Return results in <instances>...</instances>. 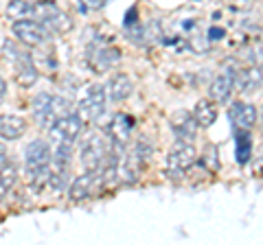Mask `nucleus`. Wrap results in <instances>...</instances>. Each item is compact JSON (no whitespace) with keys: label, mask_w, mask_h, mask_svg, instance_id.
Wrapping results in <instances>:
<instances>
[{"label":"nucleus","mask_w":263,"mask_h":245,"mask_svg":"<svg viewBox=\"0 0 263 245\" xmlns=\"http://www.w3.org/2000/svg\"><path fill=\"white\" fill-rule=\"evenodd\" d=\"M110 153H112V142H108V138L101 132L88 134V138H84L79 149L81 165H84L86 171H101V167L108 162Z\"/></svg>","instance_id":"1"},{"label":"nucleus","mask_w":263,"mask_h":245,"mask_svg":"<svg viewBox=\"0 0 263 245\" xmlns=\"http://www.w3.org/2000/svg\"><path fill=\"white\" fill-rule=\"evenodd\" d=\"M3 53H5V57H7V59H11V62H13L15 57H18L22 51H20V48L15 46L13 42H9V39H7V42L3 44Z\"/></svg>","instance_id":"23"},{"label":"nucleus","mask_w":263,"mask_h":245,"mask_svg":"<svg viewBox=\"0 0 263 245\" xmlns=\"http://www.w3.org/2000/svg\"><path fill=\"white\" fill-rule=\"evenodd\" d=\"M7 160H9V158H7V151H5V147L3 145H0V167H3L5 165V162Z\"/></svg>","instance_id":"26"},{"label":"nucleus","mask_w":263,"mask_h":245,"mask_svg":"<svg viewBox=\"0 0 263 245\" xmlns=\"http://www.w3.org/2000/svg\"><path fill=\"white\" fill-rule=\"evenodd\" d=\"M193 116H195V120H197V125L211 127L213 122L217 120V108H215V103H213L211 99H200V101L195 103Z\"/></svg>","instance_id":"20"},{"label":"nucleus","mask_w":263,"mask_h":245,"mask_svg":"<svg viewBox=\"0 0 263 245\" xmlns=\"http://www.w3.org/2000/svg\"><path fill=\"white\" fill-rule=\"evenodd\" d=\"M101 189V175L99 171H86L79 177H75L68 186V195L72 201H86Z\"/></svg>","instance_id":"9"},{"label":"nucleus","mask_w":263,"mask_h":245,"mask_svg":"<svg viewBox=\"0 0 263 245\" xmlns=\"http://www.w3.org/2000/svg\"><path fill=\"white\" fill-rule=\"evenodd\" d=\"M5 94H7V81H5L3 77H0V103H3Z\"/></svg>","instance_id":"24"},{"label":"nucleus","mask_w":263,"mask_h":245,"mask_svg":"<svg viewBox=\"0 0 263 245\" xmlns=\"http://www.w3.org/2000/svg\"><path fill=\"white\" fill-rule=\"evenodd\" d=\"M13 75H15V81L22 86V88H31L33 84L37 81V68L33 64V57L31 53L22 51L18 57L13 59Z\"/></svg>","instance_id":"13"},{"label":"nucleus","mask_w":263,"mask_h":245,"mask_svg":"<svg viewBox=\"0 0 263 245\" xmlns=\"http://www.w3.org/2000/svg\"><path fill=\"white\" fill-rule=\"evenodd\" d=\"M132 92H134V81H132V77L125 75V72H117V75H112L108 81L105 96H108L112 103H119V101H125Z\"/></svg>","instance_id":"14"},{"label":"nucleus","mask_w":263,"mask_h":245,"mask_svg":"<svg viewBox=\"0 0 263 245\" xmlns=\"http://www.w3.org/2000/svg\"><path fill=\"white\" fill-rule=\"evenodd\" d=\"M237 70L239 68H235L230 62L224 64V68H221L215 79H213V84H211V101H215V103H226L230 99V94H233V90H235V79H237Z\"/></svg>","instance_id":"7"},{"label":"nucleus","mask_w":263,"mask_h":245,"mask_svg":"<svg viewBox=\"0 0 263 245\" xmlns=\"http://www.w3.org/2000/svg\"><path fill=\"white\" fill-rule=\"evenodd\" d=\"M15 177H18V173H15V167L11 165L9 160H7L5 165L0 167V197H3V195H7V193L13 189Z\"/></svg>","instance_id":"21"},{"label":"nucleus","mask_w":263,"mask_h":245,"mask_svg":"<svg viewBox=\"0 0 263 245\" xmlns=\"http://www.w3.org/2000/svg\"><path fill=\"white\" fill-rule=\"evenodd\" d=\"M134 125L136 120L134 116H129L125 112H117L110 120L108 125V138L114 147H119V149H125L129 145V138H132V132H134Z\"/></svg>","instance_id":"8"},{"label":"nucleus","mask_w":263,"mask_h":245,"mask_svg":"<svg viewBox=\"0 0 263 245\" xmlns=\"http://www.w3.org/2000/svg\"><path fill=\"white\" fill-rule=\"evenodd\" d=\"M235 86H239L241 92H254V90H259L261 88V70H259V66L237 70Z\"/></svg>","instance_id":"19"},{"label":"nucleus","mask_w":263,"mask_h":245,"mask_svg":"<svg viewBox=\"0 0 263 245\" xmlns=\"http://www.w3.org/2000/svg\"><path fill=\"white\" fill-rule=\"evenodd\" d=\"M11 33L15 39H20L24 46H42L48 37V31L44 24H40L37 20H15L11 24Z\"/></svg>","instance_id":"6"},{"label":"nucleus","mask_w":263,"mask_h":245,"mask_svg":"<svg viewBox=\"0 0 263 245\" xmlns=\"http://www.w3.org/2000/svg\"><path fill=\"white\" fill-rule=\"evenodd\" d=\"M197 120L191 112H186V110H180L176 112L174 116H171V132L176 134L178 140H186V142H191L193 138L197 136Z\"/></svg>","instance_id":"12"},{"label":"nucleus","mask_w":263,"mask_h":245,"mask_svg":"<svg viewBox=\"0 0 263 245\" xmlns=\"http://www.w3.org/2000/svg\"><path fill=\"white\" fill-rule=\"evenodd\" d=\"M105 88L101 84H90L84 90V96L79 99V114L81 118H88V120H97L99 116L103 114L105 110Z\"/></svg>","instance_id":"5"},{"label":"nucleus","mask_w":263,"mask_h":245,"mask_svg":"<svg viewBox=\"0 0 263 245\" xmlns=\"http://www.w3.org/2000/svg\"><path fill=\"white\" fill-rule=\"evenodd\" d=\"M252 156V136L250 129L235 127V160L239 165H246Z\"/></svg>","instance_id":"18"},{"label":"nucleus","mask_w":263,"mask_h":245,"mask_svg":"<svg viewBox=\"0 0 263 245\" xmlns=\"http://www.w3.org/2000/svg\"><path fill=\"white\" fill-rule=\"evenodd\" d=\"M31 112H33V118H35L37 125L48 129L57 120V114L53 110V94H48V92L37 94L35 99L31 101Z\"/></svg>","instance_id":"11"},{"label":"nucleus","mask_w":263,"mask_h":245,"mask_svg":"<svg viewBox=\"0 0 263 245\" xmlns=\"http://www.w3.org/2000/svg\"><path fill=\"white\" fill-rule=\"evenodd\" d=\"M51 145L42 138L37 140H31L24 149V165H27V173H35V171H42L51 165Z\"/></svg>","instance_id":"10"},{"label":"nucleus","mask_w":263,"mask_h":245,"mask_svg":"<svg viewBox=\"0 0 263 245\" xmlns=\"http://www.w3.org/2000/svg\"><path fill=\"white\" fill-rule=\"evenodd\" d=\"M119 59H121V53H119V48H114V46H103V48H97V51H90L92 70H108Z\"/></svg>","instance_id":"17"},{"label":"nucleus","mask_w":263,"mask_h":245,"mask_svg":"<svg viewBox=\"0 0 263 245\" xmlns=\"http://www.w3.org/2000/svg\"><path fill=\"white\" fill-rule=\"evenodd\" d=\"M221 35H224V31H221V29H211V39H221Z\"/></svg>","instance_id":"25"},{"label":"nucleus","mask_w":263,"mask_h":245,"mask_svg":"<svg viewBox=\"0 0 263 245\" xmlns=\"http://www.w3.org/2000/svg\"><path fill=\"white\" fill-rule=\"evenodd\" d=\"M105 3H108V0H77V7L81 13H92V11L101 9Z\"/></svg>","instance_id":"22"},{"label":"nucleus","mask_w":263,"mask_h":245,"mask_svg":"<svg viewBox=\"0 0 263 245\" xmlns=\"http://www.w3.org/2000/svg\"><path fill=\"white\" fill-rule=\"evenodd\" d=\"M33 15L37 18L40 24H44L46 31H53V33H68L72 31V20L70 15H66L60 7L53 3H40L33 7Z\"/></svg>","instance_id":"3"},{"label":"nucleus","mask_w":263,"mask_h":245,"mask_svg":"<svg viewBox=\"0 0 263 245\" xmlns=\"http://www.w3.org/2000/svg\"><path fill=\"white\" fill-rule=\"evenodd\" d=\"M230 120H233L235 127H241V129H252L257 125V118H259V112L252 103H233V108L228 112Z\"/></svg>","instance_id":"15"},{"label":"nucleus","mask_w":263,"mask_h":245,"mask_svg":"<svg viewBox=\"0 0 263 245\" xmlns=\"http://www.w3.org/2000/svg\"><path fill=\"white\" fill-rule=\"evenodd\" d=\"M195 162H197L195 147L186 140H178L167 153V160H164V175H169L171 179H180L191 171Z\"/></svg>","instance_id":"2"},{"label":"nucleus","mask_w":263,"mask_h":245,"mask_svg":"<svg viewBox=\"0 0 263 245\" xmlns=\"http://www.w3.org/2000/svg\"><path fill=\"white\" fill-rule=\"evenodd\" d=\"M27 132V120L18 114H5L0 116V138L5 140H18Z\"/></svg>","instance_id":"16"},{"label":"nucleus","mask_w":263,"mask_h":245,"mask_svg":"<svg viewBox=\"0 0 263 245\" xmlns=\"http://www.w3.org/2000/svg\"><path fill=\"white\" fill-rule=\"evenodd\" d=\"M81 132H84V118H81L79 112H70L66 116H60L48 127V134H51L55 142H75Z\"/></svg>","instance_id":"4"}]
</instances>
